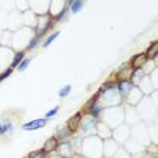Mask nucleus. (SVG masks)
<instances>
[{
    "label": "nucleus",
    "mask_w": 158,
    "mask_h": 158,
    "mask_svg": "<svg viewBox=\"0 0 158 158\" xmlns=\"http://www.w3.org/2000/svg\"><path fill=\"white\" fill-rule=\"evenodd\" d=\"M46 123H48V119H46V118H42V119H35V120H31V122H28V123L23 124V130L34 131V130H38V128H42Z\"/></svg>",
    "instance_id": "f257e3e1"
},
{
    "label": "nucleus",
    "mask_w": 158,
    "mask_h": 158,
    "mask_svg": "<svg viewBox=\"0 0 158 158\" xmlns=\"http://www.w3.org/2000/svg\"><path fill=\"white\" fill-rule=\"evenodd\" d=\"M81 123V112H77L74 116H72L69 120H68V131L70 132H74L78 128V126Z\"/></svg>",
    "instance_id": "f03ea898"
},
{
    "label": "nucleus",
    "mask_w": 158,
    "mask_h": 158,
    "mask_svg": "<svg viewBox=\"0 0 158 158\" xmlns=\"http://www.w3.org/2000/svg\"><path fill=\"white\" fill-rule=\"evenodd\" d=\"M57 147H58V139L56 138V136H53V138H50L46 141L45 143V146H44V153H52V152H54V150H57Z\"/></svg>",
    "instance_id": "7ed1b4c3"
},
{
    "label": "nucleus",
    "mask_w": 158,
    "mask_h": 158,
    "mask_svg": "<svg viewBox=\"0 0 158 158\" xmlns=\"http://www.w3.org/2000/svg\"><path fill=\"white\" fill-rule=\"evenodd\" d=\"M131 87H132V84L130 81H127V80H122V81H119V84H118V89H119V92H120L122 96L127 95V93L130 92Z\"/></svg>",
    "instance_id": "20e7f679"
},
{
    "label": "nucleus",
    "mask_w": 158,
    "mask_h": 158,
    "mask_svg": "<svg viewBox=\"0 0 158 158\" xmlns=\"http://www.w3.org/2000/svg\"><path fill=\"white\" fill-rule=\"evenodd\" d=\"M146 56L145 54H138V56H134L132 57V60H131V62L130 64H132V68H139V66H142L143 64L146 62Z\"/></svg>",
    "instance_id": "39448f33"
},
{
    "label": "nucleus",
    "mask_w": 158,
    "mask_h": 158,
    "mask_svg": "<svg viewBox=\"0 0 158 158\" xmlns=\"http://www.w3.org/2000/svg\"><path fill=\"white\" fill-rule=\"evenodd\" d=\"M12 131V123L10 120L0 122V135H4L7 132Z\"/></svg>",
    "instance_id": "423d86ee"
},
{
    "label": "nucleus",
    "mask_w": 158,
    "mask_h": 158,
    "mask_svg": "<svg viewBox=\"0 0 158 158\" xmlns=\"http://www.w3.org/2000/svg\"><path fill=\"white\" fill-rule=\"evenodd\" d=\"M157 53H158V44L154 42V44H152V46L147 49V53L145 56H146V58H154V57L157 56Z\"/></svg>",
    "instance_id": "0eeeda50"
},
{
    "label": "nucleus",
    "mask_w": 158,
    "mask_h": 158,
    "mask_svg": "<svg viewBox=\"0 0 158 158\" xmlns=\"http://www.w3.org/2000/svg\"><path fill=\"white\" fill-rule=\"evenodd\" d=\"M24 60V52H19L16 53L15 57H14L12 60V64H11V69H14V68H18V65H19L20 62Z\"/></svg>",
    "instance_id": "6e6552de"
},
{
    "label": "nucleus",
    "mask_w": 158,
    "mask_h": 158,
    "mask_svg": "<svg viewBox=\"0 0 158 158\" xmlns=\"http://www.w3.org/2000/svg\"><path fill=\"white\" fill-rule=\"evenodd\" d=\"M82 7H84V3L80 2V0H73V2H70V11L73 14H77Z\"/></svg>",
    "instance_id": "1a4fd4ad"
},
{
    "label": "nucleus",
    "mask_w": 158,
    "mask_h": 158,
    "mask_svg": "<svg viewBox=\"0 0 158 158\" xmlns=\"http://www.w3.org/2000/svg\"><path fill=\"white\" fill-rule=\"evenodd\" d=\"M58 35H60L58 31H54V33H53L52 35H49V37L46 38V41L44 42V45H42V46H44V48H48V46H49L50 44H52V42L54 41V39H56L57 37H58Z\"/></svg>",
    "instance_id": "9d476101"
},
{
    "label": "nucleus",
    "mask_w": 158,
    "mask_h": 158,
    "mask_svg": "<svg viewBox=\"0 0 158 158\" xmlns=\"http://www.w3.org/2000/svg\"><path fill=\"white\" fill-rule=\"evenodd\" d=\"M30 62H31V60H30V58H24L22 62H20L19 65H18V70H19V72L26 70V69H27V66L30 65Z\"/></svg>",
    "instance_id": "9b49d317"
},
{
    "label": "nucleus",
    "mask_w": 158,
    "mask_h": 158,
    "mask_svg": "<svg viewBox=\"0 0 158 158\" xmlns=\"http://www.w3.org/2000/svg\"><path fill=\"white\" fill-rule=\"evenodd\" d=\"M72 91V87L70 85H66V87H64L62 89H60V92H58V95L61 96V98H65V96L69 95V92Z\"/></svg>",
    "instance_id": "f8f14e48"
},
{
    "label": "nucleus",
    "mask_w": 158,
    "mask_h": 158,
    "mask_svg": "<svg viewBox=\"0 0 158 158\" xmlns=\"http://www.w3.org/2000/svg\"><path fill=\"white\" fill-rule=\"evenodd\" d=\"M28 158H45V153L44 150H37V152H33L28 156Z\"/></svg>",
    "instance_id": "ddd939ff"
},
{
    "label": "nucleus",
    "mask_w": 158,
    "mask_h": 158,
    "mask_svg": "<svg viewBox=\"0 0 158 158\" xmlns=\"http://www.w3.org/2000/svg\"><path fill=\"white\" fill-rule=\"evenodd\" d=\"M38 41H39V35H35V37H34V38H33V39H31V41H30V44H28V45H27V49H28V50L34 49V48H35V46H37V45H38Z\"/></svg>",
    "instance_id": "4468645a"
},
{
    "label": "nucleus",
    "mask_w": 158,
    "mask_h": 158,
    "mask_svg": "<svg viewBox=\"0 0 158 158\" xmlns=\"http://www.w3.org/2000/svg\"><path fill=\"white\" fill-rule=\"evenodd\" d=\"M66 12H68V8H64L62 11H61V12L58 14V15L56 16V19H57V20H60V22H61V20H62V19H65V16H66Z\"/></svg>",
    "instance_id": "2eb2a0df"
},
{
    "label": "nucleus",
    "mask_w": 158,
    "mask_h": 158,
    "mask_svg": "<svg viewBox=\"0 0 158 158\" xmlns=\"http://www.w3.org/2000/svg\"><path fill=\"white\" fill-rule=\"evenodd\" d=\"M11 73H12V69H11V68H10V69H7V70H4L2 74H0V81H3L4 78H7Z\"/></svg>",
    "instance_id": "dca6fc26"
},
{
    "label": "nucleus",
    "mask_w": 158,
    "mask_h": 158,
    "mask_svg": "<svg viewBox=\"0 0 158 158\" xmlns=\"http://www.w3.org/2000/svg\"><path fill=\"white\" fill-rule=\"evenodd\" d=\"M58 110H60V107H54V108H53V110H50L49 112L46 114V119H49L50 116H54V115H56L57 112H58Z\"/></svg>",
    "instance_id": "f3484780"
},
{
    "label": "nucleus",
    "mask_w": 158,
    "mask_h": 158,
    "mask_svg": "<svg viewBox=\"0 0 158 158\" xmlns=\"http://www.w3.org/2000/svg\"><path fill=\"white\" fill-rule=\"evenodd\" d=\"M92 126H95V119H92V120H88L87 123L84 124V128H82V130H84V131H88L89 128L92 127Z\"/></svg>",
    "instance_id": "a211bd4d"
},
{
    "label": "nucleus",
    "mask_w": 158,
    "mask_h": 158,
    "mask_svg": "<svg viewBox=\"0 0 158 158\" xmlns=\"http://www.w3.org/2000/svg\"><path fill=\"white\" fill-rule=\"evenodd\" d=\"M27 158H28V157H27Z\"/></svg>",
    "instance_id": "6ab92c4d"
}]
</instances>
